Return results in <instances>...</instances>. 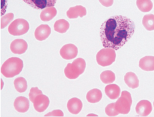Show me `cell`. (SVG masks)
<instances>
[{"label": "cell", "instance_id": "obj_1", "mask_svg": "<svg viewBox=\"0 0 154 117\" xmlns=\"http://www.w3.org/2000/svg\"><path fill=\"white\" fill-rule=\"evenodd\" d=\"M134 22L122 16L111 17L102 24L100 37L105 48L118 50L132 37L135 32Z\"/></svg>", "mask_w": 154, "mask_h": 117}, {"label": "cell", "instance_id": "obj_2", "mask_svg": "<svg viewBox=\"0 0 154 117\" xmlns=\"http://www.w3.org/2000/svg\"><path fill=\"white\" fill-rule=\"evenodd\" d=\"M23 68V61L20 58L12 57L8 59L1 67V72L7 78H12L19 74Z\"/></svg>", "mask_w": 154, "mask_h": 117}, {"label": "cell", "instance_id": "obj_3", "mask_svg": "<svg viewBox=\"0 0 154 117\" xmlns=\"http://www.w3.org/2000/svg\"><path fill=\"white\" fill-rule=\"evenodd\" d=\"M86 63L84 59L78 58L72 63H68L64 69L66 76L69 79H75L84 72Z\"/></svg>", "mask_w": 154, "mask_h": 117}, {"label": "cell", "instance_id": "obj_4", "mask_svg": "<svg viewBox=\"0 0 154 117\" xmlns=\"http://www.w3.org/2000/svg\"><path fill=\"white\" fill-rule=\"evenodd\" d=\"M132 102L130 93L127 91H122L121 96L115 103V109L121 114H128L130 111Z\"/></svg>", "mask_w": 154, "mask_h": 117}, {"label": "cell", "instance_id": "obj_5", "mask_svg": "<svg viewBox=\"0 0 154 117\" xmlns=\"http://www.w3.org/2000/svg\"><path fill=\"white\" fill-rule=\"evenodd\" d=\"M116 54L115 50L111 48H104L100 50L96 55V61L99 65L109 66L115 61Z\"/></svg>", "mask_w": 154, "mask_h": 117}, {"label": "cell", "instance_id": "obj_6", "mask_svg": "<svg viewBox=\"0 0 154 117\" xmlns=\"http://www.w3.org/2000/svg\"><path fill=\"white\" fill-rule=\"evenodd\" d=\"M28 22L23 19L15 20L8 27V32L13 36H20L25 35L29 30Z\"/></svg>", "mask_w": 154, "mask_h": 117}, {"label": "cell", "instance_id": "obj_7", "mask_svg": "<svg viewBox=\"0 0 154 117\" xmlns=\"http://www.w3.org/2000/svg\"><path fill=\"white\" fill-rule=\"evenodd\" d=\"M31 8L36 10H42L55 5L57 0H23Z\"/></svg>", "mask_w": 154, "mask_h": 117}, {"label": "cell", "instance_id": "obj_8", "mask_svg": "<svg viewBox=\"0 0 154 117\" xmlns=\"http://www.w3.org/2000/svg\"><path fill=\"white\" fill-rule=\"evenodd\" d=\"M60 54L63 59L71 60L77 56L78 48L74 45L67 44L64 45L60 49Z\"/></svg>", "mask_w": 154, "mask_h": 117}, {"label": "cell", "instance_id": "obj_9", "mask_svg": "<svg viewBox=\"0 0 154 117\" xmlns=\"http://www.w3.org/2000/svg\"><path fill=\"white\" fill-rule=\"evenodd\" d=\"M49 99L46 95L43 94L38 95L34 100V106L35 110L39 112L45 111L49 104Z\"/></svg>", "mask_w": 154, "mask_h": 117}, {"label": "cell", "instance_id": "obj_10", "mask_svg": "<svg viewBox=\"0 0 154 117\" xmlns=\"http://www.w3.org/2000/svg\"><path fill=\"white\" fill-rule=\"evenodd\" d=\"M151 103L147 100H142L138 103L136 107V111L140 116L146 117L152 111Z\"/></svg>", "mask_w": 154, "mask_h": 117}, {"label": "cell", "instance_id": "obj_11", "mask_svg": "<svg viewBox=\"0 0 154 117\" xmlns=\"http://www.w3.org/2000/svg\"><path fill=\"white\" fill-rule=\"evenodd\" d=\"M28 48V44L24 39H17L11 44L10 49L13 54H22Z\"/></svg>", "mask_w": 154, "mask_h": 117}, {"label": "cell", "instance_id": "obj_12", "mask_svg": "<svg viewBox=\"0 0 154 117\" xmlns=\"http://www.w3.org/2000/svg\"><path fill=\"white\" fill-rule=\"evenodd\" d=\"M51 32V28L48 25H41L35 30V37L38 41H43L49 37Z\"/></svg>", "mask_w": 154, "mask_h": 117}, {"label": "cell", "instance_id": "obj_13", "mask_svg": "<svg viewBox=\"0 0 154 117\" xmlns=\"http://www.w3.org/2000/svg\"><path fill=\"white\" fill-rule=\"evenodd\" d=\"M14 106L16 110L18 112H26L29 108V100L24 96H19L15 100Z\"/></svg>", "mask_w": 154, "mask_h": 117}, {"label": "cell", "instance_id": "obj_14", "mask_svg": "<svg viewBox=\"0 0 154 117\" xmlns=\"http://www.w3.org/2000/svg\"><path fill=\"white\" fill-rule=\"evenodd\" d=\"M86 8L81 5L72 7L66 12V15L69 19H76L79 17L82 18L86 16Z\"/></svg>", "mask_w": 154, "mask_h": 117}, {"label": "cell", "instance_id": "obj_15", "mask_svg": "<svg viewBox=\"0 0 154 117\" xmlns=\"http://www.w3.org/2000/svg\"><path fill=\"white\" fill-rule=\"evenodd\" d=\"M82 102L78 98H72L67 102V109L72 114H78L82 110Z\"/></svg>", "mask_w": 154, "mask_h": 117}, {"label": "cell", "instance_id": "obj_16", "mask_svg": "<svg viewBox=\"0 0 154 117\" xmlns=\"http://www.w3.org/2000/svg\"><path fill=\"white\" fill-rule=\"evenodd\" d=\"M139 66L144 71L149 72L154 71V56H148L141 58Z\"/></svg>", "mask_w": 154, "mask_h": 117}, {"label": "cell", "instance_id": "obj_17", "mask_svg": "<svg viewBox=\"0 0 154 117\" xmlns=\"http://www.w3.org/2000/svg\"><path fill=\"white\" fill-rule=\"evenodd\" d=\"M105 93L109 98L115 100L119 98L120 94V88L116 84L109 85L105 87Z\"/></svg>", "mask_w": 154, "mask_h": 117}, {"label": "cell", "instance_id": "obj_18", "mask_svg": "<svg viewBox=\"0 0 154 117\" xmlns=\"http://www.w3.org/2000/svg\"><path fill=\"white\" fill-rule=\"evenodd\" d=\"M124 81L127 85L131 89L137 88L139 85L137 76L132 72H128L124 76Z\"/></svg>", "mask_w": 154, "mask_h": 117}, {"label": "cell", "instance_id": "obj_19", "mask_svg": "<svg viewBox=\"0 0 154 117\" xmlns=\"http://www.w3.org/2000/svg\"><path fill=\"white\" fill-rule=\"evenodd\" d=\"M57 14V11L55 8L49 7L42 11L40 15V19L42 21L47 22L52 20Z\"/></svg>", "mask_w": 154, "mask_h": 117}, {"label": "cell", "instance_id": "obj_20", "mask_svg": "<svg viewBox=\"0 0 154 117\" xmlns=\"http://www.w3.org/2000/svg\"><path fill=\"white\" fill-rule=\"evenodd\" d=\"M102 98V93L98 89H94L87 93L86 99L91 103H96L100 101Z\"/></svg>", "mask_w": 154, "mask_h": 117}, {"label": "cell", "instance_id": "obj_21", "mask_svg": "<svg viewBox=\"0 0 154 117\" xmlns=\"http://www.w3.org/2000/svg\"><path fill=\"white\" fill-rule=\"evenodd\" d=\"M70 27V24L67 20L60 19L56 21L54 25V30L58 33L63 34L66 33Z\"/></svg>", "mask_w": 154, "mask_h": 117}, {"label": "cell", "instance_id": "obj_22", "mask_svg": "<svg viewBox=\"0 0 154 117\" xmlns=\"http://www.w3.org/2000/svg\"><path fill=\"white\" fill-rule=\"evenodd\" d=\"M138 8L143 12L150 11L153 8V3L151 0H137Z\"/></svg>", "mask_w": 154, "mask_h": 117}, {"label": "cell", "instance_id": "obj_23", "mask_svg": "<svg viewBox=\"0 0 154 117\" xmlns=\"http://www.w3.org/2000/svg\"><path fill=\"white\" fill-rule=\"evenodd\" d=\"M15 89L19 93H23L27 89V83L24 77L16 78L14 82Z\"/></svg>", "mask_w": 154, "mask_h": 117}, {"label": "cell", "instance_id": "obj_24", "mask_svg": "<svg viewBox=\"0 0 154 117\" xmlns=\"http://www.w3.org/2000/svg\"><path fill=\"white\" fill-rule=\"evenodd\" d=\"M142 24L144 27L148 31L154 30V15L148 14L145 15L142 19Z\"/></svg>", "mask_w": 154, "mask_h": 117}, {"label": "cell", "instance_id": "obj_25", "mask_svg": "<svg viewBox=\"0 0 154 117\" xmlns=\"http://www.w3.org/2000/svg\"><path fill=\"white\" fill-rule=\"evenodd\" d=\"M100 78L103 83H112L115 81V74L111 71H105L101 73L100 75Z\"/></svg>", "mask_w": 154, "mask_h": 117}, {"label": "cell", "instance_id": "obj_26", "mask_svg": "<svg viewBox=\"0 0 154 117\" xmlns=\"http://www.w3.org/2000/svg\"><path fill=\"white\" fill-rule=\"evenodd\" d=\"M14 15L12 13H9L2 17L1 20V29L6 27L14 19Z\"/></svg>", "mask_w": 154, "mask_h": 117}, {"label": "cell", "instance_id": "obj_27", "mask_svg": "<svg viewBox=\"0 0 154 117\" xmlns=\"http://www.w3.org/2000/svg\"><path fill=\"white\" fill-rule=\"evenodd\" d=\"M105 113L109 117H114L120 114L115 108V103L108 104L105 108Z\"/></svg>", "mask_w": 154, "mask_h": 117}, {"label": "cell", "instance_id": "obj_28", "mask_svg": "<svg viewBox=\"0 0 154 117\" xmlns=\"http://www.w3.org/2000/svg\"><path fill=\"white\" fill-rule=\"evenodd\" d=\"M43 92L41 90H39L37 87H32L30 89V92H29V100L32 102H34V100L35 98L39 95V94H42Z\"/></svg>", "mask_w": 154, "mask_h": 117}, {"label": "cell", "instance_id": "obj_29", "mask_svg": "<svg viewBox=\"0 0 154 117\" xmlns=\"http://www.w3.org/2000/svg\"><path fill=\"white\" fill-rule=\"evenodd\" d=\"M64 113L61 110L57 109L48 112L45 115V117H63Z\"/></svg>", "mask_w": 154, "mask_h": 117}, {"label": "cell", "instance_id": "obj_30", "mask_svg": "<svg viewBox=\"0 0 154 117\" xmlns=\"http://www.w3.org/2000/svg\"><path fill=\"white\" fill-rule=\"evenodd\" d=\"M100 3L105 7H110L112 6L113 0H99Z\"/></svg>", "mask_w": 154, "mask_h": 117}, {"label": "cell", "instance_id": "obj_31", "mask_svg": "<svg viewBox=\"0 0 154 117\" xmlns=\"http://www.w3.org/2000/svg\"></svg>", "mask_w": 154, "mask_h": 117}]
</instances>
